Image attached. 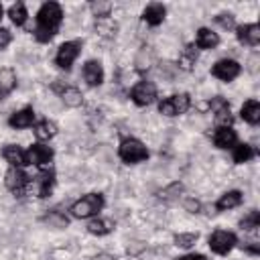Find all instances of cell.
Listing matches in <instances>:
<instances>
[{"mask_svg":"<svg viewBox=\"0 0 260 260\" xmlns=\"http://www.w3.org/2000/svg\"><path fill=\"white\" fill-rule=\"evenodd\" d=\"M61 20H63V8L57 2H45L37 12V26H35L37 41L49 43L57 35Z\"/></svg>","mask_w":260,"mask_h":260,"instance_id":"cell-1","label":"cell"},{"mask_svg":"<svg viewBox=\"0 0 260 260\" xmlns=\"http://www.w3.org/2000/svg\"><path fill=\"white\" fill-rule=\"evenodd\" d=\"M102 207H104V195H100V193H87V195H83L81 199H77V201L71 205L69 211H71L73 217L83 219V217L98 215V213L102 211Z\"/></svg>","mask_w":260,"mask_h":260,"instance_id":"cell-2","label":"cell"},{"mask_svg":"<svg viewBox=\"0 0 260 260\" xmlns=\"http://www.w3.org/2000/svg\"><path fill=\"white\" fill-rule=\"evenodd\" d=\"M118 156L128 165H136L148 158V150L138 138H124L118 146Z\"/></svg>","mask_w":260,"mask_h":260,"instance_id":"cell-3","label":"cell"},{"mask_svg":"<svg viewBox=\"0 0 260 260\" xmlns=\"http://www.w3.org/2000/svg\"><path fill=\"white\" fill-rule=\"evenodd\" d=\"M189 106H191V100H189L187 93H175V95H171V98H167V100H162L158 104V112L162 116H169L171 118V116L185 114L189 110Z\"/></svg>","mask_w":260,"mask_h":260,"instance_id":"cell-4","label":"cell"},{"mask_svg":"<svg viewBox=\"0 0 260 260\" xmlns=\"http://www.w3.org/2000/svg\"><path fill=\"white\" fill-rule=\"evenodd\" d=\"M79 51H81V43H79V41H67V43H63V45L57 49V55H55L57 67L69 71V69L73 67V61L77 59Z\"/></svg>","mask_w":260,"mask_h":260,"instance_id":"cell-5","label":"cell"},{"mask_svg":"<svg viewBox=\"0 0 260 260\" xmlns=\"http://www.w3.org/2000/svg\"><path fill=\"white\" fill-rule=\"evenodd\" d=\"M4 185H6L14 195H24L26 189H28V185H30V179H28V175H26L22 169L10 167V169L6 171V175H4Z\"/></svg>","mask_w":260,"mask_h":260,"instance_id":"cell-6","label":"cell"},{"mask_svg":"<svg viewBox=\"0 0 260 260\" xmlns=\"http://www.w3.org/2000/svg\"><path fill=\"white\" fill-rule=\"evenodd\" d=\"M236 244H238L236 236L232 232H225V230H217L209 236V248L215 254H228Z\"/></svg>","mask_w":260,"mask_h":260,"instance_id":"cell-7","label":"cell"},{"mask_svg":"<svg viewBox=\"0 0 260 260\" xmlns=\"http://www.w3.org/2000/svg\"><path fill=\"white\" fill-rule=\"evenodd\" d=\"M240 71H242L240 63L234 59H221L211 67V75H215L221 81H234L240 75Z\"/></svg>","mask_w":260,"mask_h":260,"instance_id":"cell-8","label":"cell"},{"mask_svg":"<svg viewBox=\"0 0 260 260\" xmlns=\"http://www.w3.org/2000/svg\"><path fill=\"white\" fill-rule=\"evenodd\" d=\"M130 98H132V102L136 106H148V104H152L156 100V87L150 81H140V83H136L132 87Z\"/></svg>","mask_w":260,"mask_h":260,"instance_id":"cell-9","label":"cell"},{"mask_svg":"<svg viewBox=\"0 0 260 260\" xmlns=\"http://www.w3.org/2000/svg\"><path fill=\"white\" fill-rule=\"evenodd\" d=\"M26 158L28 165H37V167H49L53 160V148L45 146V144H32L26 150Z\"/></svg>","mask_w":260,"mask_h":260,"instance_id":"cell-10","label":"cell"},{"mask_svg":"<svg viewBox=\"0 0 260 260\" xmlns=\"http://www.w3.org/2000/svg\"><path fill=\"white\" fill-rule=\"evenodd\" d=\"M53 185H55V173L53 171H41L28 187L37 193V197H47V195H51Z\"/></svg>","mask_w":260,"mask_h":260,"instance_id":"cell-11","label":"cell"},{"mask_svg":"<svg viewBox=\"0 0 260 260\" xmlns=\"http://www.w3.org/2000/svg\"><path fill=\"white\" fill-rule=\"evenodd\" d=\"M53 89L59 91L63 104L69 106V108H77V106H81V102H83L81 91H79L77 87H73V85H59V83H55Z\"/></svg>","mask_w":260,"mask_h":260,"instance_id":"cell-12","label":"cell"},{"mask_svg":"<svg viewBox=\"0 0 260 260\" xmlns=\"http://www.w3.org/2000/svg\"><path fill=\"white\" fill-rule=\"evenodd\" d=\"M83 79L87 81V85L98 87L104 83V69L100 61H87L83 65Z\"/></svg>","mask_w":260,"mask_h":260,"instance_id":"cell-13","label":"cell"},{"mask_svg":"<svg viewBox=\"0 0 260 260\" xmlns=\"http://www.w3.org/2000/svg\"><path fill=\"white\" fill-rule=\"evenodd\" d=\"M213 142L217 148H234L236 142H238V136H236V130L232 126H223V128H217L215 134H213Z\"/></svg>","mask_w":260,"mask_h":260,"instance_id":"cell-14","label":"cell"},{"mask_svg":"<svg viewBox=\"0 0 260 260\" xmlns=\"http://www.w3.org/2000/svg\"><path fill=\"white\" fill-rule=\"evenodd\" d=\"M238 30V41L250 47H256L260 43V26L258 24H242L236 28Z\"/></svg>","mask_w":260,"mask_h":260,"instance_id":"cell-15","label":"cell"},{"mask_svg":"<svg viewBox=\"0 0 260 260\" xmlns=\"http://www.w3.org/2000/svg\"><path fill=\"white\" fill-rule=\"evenodd\" d=\"M2 156L6 158V162H10V167H18V169H20V167L28 165L26 152H24L20 146H16V144H8V146H4Z\"/></svg>","mask_w":260,"mask_h":260,"instance_id":"cell-16","label":"cell"},{"mask_svg":"<svg viewBox=\"0 0 260 260\" xmlns=\"http://www.w3.org/2000/svg\"><path fill=\"white\" fill-rule=\"evenodd\" d=\"M32 122H35V110H32V108H22V110L14 112V114L8 118V124H10L12 128H16V130L28 128V126H32Z\"/></svg>","mask_w":260,"mask_h":260,"instance_id":"cell-17","label":"cell"},{"mask_svg":"<svg viewBox=\"0 0 260 260\" xmlns=\"http://www.w3.org/2000/svg\"><path fill=\"white\" fill-rule=\"evenodd\" d=\"M165 14H167V8H165L162 4H158V2H152V4H148V6L144 8L142 18H144L146 24L156 26V24H160V22L165 20Z\"/></svg>","mask_w":260,"mask_h":260,"instance_id":"cell-18","label":"cell"},{"mask_svg":"<svg viewBox=\"0 0 260 260\" xmlns=\"http://www.w3.org/2000/svg\"><path fill=\"white\" fill-rule=\"evenodd\" d=\"M16 87V73L10 67L0 69V98H6Z\"/></svg>","mask_w":260,"mask_h":260,"instance_id":"cell-19","label":"cell"},{"mask_svg":"<svg viewBox=\"0 0 260 260\" xmlns=\"http://www.w3.org/2000/svg\"><path fill=\"white\" fill-rule=\"evenodd\" d=\"M199 49H215L219 45V37L209 30V28H199L197 30V43H195Z\"/></svg>","mask_w":260,"mask_h":260,"instance_id":"cell-20","label":"cell"},{"mask_svg":"<svg viewBox=\"0 0 260 260\" xmlns=\"http://www.w3.org/2000/svg\"><path fill=\"white\" fill-rule=\"evenodd\" d=\"M240 203H242V193H240V191H228V193H223V195L217 199L215 207H217L219 211H225V209L238 207Z\"/></svg>","mask_w":260,"mask_h":260,"instance_id":"cell-21","label":"cell"},{"mask_svg":"<svg viewBox=\"0 0 260 260\" xmlns=\"http://www.w3.org/2000/svg\"><path fill=\"white\" fill-rule=\"evenodd\" d=\"M114 230V221L112 219H106V217H95L87 223V232L93 234V236H106Z\"/></svg>","mask_w":260,"mask_h":260,"instance_id":"cell-22","label":"cell"},{"mask_svg":"<svg viewBox=\"0 0 260 260\" xmlns=\"http://www.w3.org/2000/svg\"><path fill=\"white\" fill-rule=\"evenodd\" d=\"M242 118L248 122V124H258L260 122V104L256 100H248L244 106H242Z\"/></svg>","mask_w":260,"mask_h":260,"instance_id":"cell-23","label":"cell"},{"mask_svg":"<svg viewBox=\"0 0 260 260\" xmlns=\"http://www.w3.org/2000/svg\"><path fill=\"white\" fill-rule=\"evenodd\" d=\"M57 134V124L51 120H41L39 124H35V136L39 140H49Z\"/></svg>","mask_w":260,"mask_h":260,"instance_id":"cell-24","label":"cell"},{"mask_svg":"<svg viewBox=\"0 0 260 260\" xmlns=\"http://www.w3.org/2000/svg\"><path fill=\"white\" fill-rule=\"evenodd\" d=\"M195 61H197V45H187L183 55L179 57V67L185 69V71H191Z\"/></svg>","mask_w":260,"mask_h":260,"instance_id":"cell-25","label":"cell"},{"mask_svg":"<svg viewBox=\"0 0 260 260\" xmlns=\"http://www.w3.org/2000/svg\"><path fill=\"white\" fill-rule=\"evenodd\" d=\"M8 16H10V20H12L16 26H22V24L26 22V18H28L26 6H24L22 2H16V4H12V6L8 8Z\"/></svg>","mask_w":260,"mask_h":260,"instance_id":"cell-26","label":"cell"},{"mask_svg":"<svg viewBox=\"0 0 260 260\" xmlns=\"http://www.w3.org/2000/svg\"><path fill=\"white\" fill-rule=\"evenodd\" d=\"M254 154H256V150L250 144H246V142L234 146V162H238V165L248 162L250 158H254Z\"/></svg>","mask_w":260,"mask_h":260,"instance_id":"cell-27","label":"cell"},{"mask_svg":"<svg viewBox=\"0 0 260 260\" xmlns=\"http://www.w3.org/2000/svg\"><path fill=\"white\" fill-rule=\"evenodd\" d=\"M260 225V213L254 209V211H248L242 219H240V228L242 230H246V232H252V230H256Z\"/></svg>","mask_w":260,"mask_h":260,"instance_id":"cell-28","label":"cell"},{"mask_svg":"<svg viewBox=\"0 0 260 260\" xmlns=\"http://www.w3.org/2000/svg\"><path fill=\"white\" fill-rule=\"evenodd\" d=\"M181 193H183V185H181V183H171L169 187H165L162 191H158V197H160L162 201H173V199H177Z\"/></svg>","mask_w":260,"mask_h":260,"instance_id":"cell-29","label":"cell"},{"mask_svg":"<svg viewBox=\"0 0 260 260\" xmlns=\"http://www.w3.org/2000/svg\"><path fill=\"white\" fill-rule=\"evenodd\" d=\"M197 240H199V234L183 232V234H177L175 236V246H179V248H191V246H195Z\"/></svg>","mask_w":260,"mask_h":260,"instance_id":"cell-30","label":"cell"},{"mask_svg":"<svg viewBox=\"0 0 260 260\" xmlns=\"http://www.w3.org/2000/svg\"><path fill=\"white\" fill-rule=\"evenodd\" d=\"M43 221L49 223L51 228H65V225L69 223V219H67L63 213H59V211H49V213L43 217Z\"/></svg>","mask_w":260,"mask_h":260,"instance_id":"cell-31","label":"cell"},{"mask_svg":"<svg viewBox=\"0 0 260 260\" xmlns=\"http://www.w3.org/2000/svg\"><path fill=\"white\" fill-rule=\"evenodd\" d=\"M110 10H112V4H110V2H91V12H93L98 18L110 16Z\"/></svg>","mask_w":260,"mask_h":260,"instance_id":"cell-32","label":"cell"},{"mask_svg":"<svg viewBox=\"0 0 260 260\" xmlns=\"http://www.w3.org/2000/svg\"><path fill=\"white\" fill-rule=\"evenodd\" d=\"M215 122L219 124V128L230 126V124L234 122V116H232V112H230V106L223 108V110H219V112H215Z\"/></svg>","mask_w":260,"mask_h":260,"instance_id":"cell-33","label":"cell"},{"mask_svg":"<svg viewBox=\"0 0 260 260\" xmlns=\"http://www.w3.org/2000/svg\"><path fill=\"white\" fill-rule=\"evenodd\" d=\"M215 20H217L223 28H234V26H236V22H234V14H230V12L217 14V16H215Z\"/></svg>","mask_w":260,"mask_h":260,"instance_id":"cell-34","label":"cell"},{"mask_svg":"<svg viewBox=\"0 0 260 260\" xmlns=\"http://www.w3.org/2000/svg\"><path fill=\"white\" fill-rule=\"evenodd\" d=\"M228 106H230V104H228L221 95H215V98L209 102V108H211V112H213V114H215V112H219V110H223V108H228Z\"/></svg>","mask_w":260,"mask_h":260,"instance_id":"cell-35","label":"cell"},{"mask_svg":"<svg viewBox=\"0 0 260 260\" xmlns=\"http://www.w3.org/2000/svg\"><path fill=\"white\" fill-rule=\"evenodd\" d=\"M10 41H12V32L8 28H0V51L6 49L10 45Z\"/></svg>","mask_w":260,"mask_h":260,"instance_id":"cell-36","label":"cell"},{"mask_svg":"<svg viewBox=\"0 0 260 260\" xmlns=\"http://www.w3.org/2000/svg\"><path fill=\"white\" fill-rule=\"evenodd\" d=\"M185 209H187L189 213H199L201 203H199L197 199H187V201H185Z\"/></svg>","mask_w":260,"mask_h":260,"instance_id":"cell-37","label":"cell"},{"mask_svg":"<svg viewBox=\"0 0 260 260\" xmlns=\"http://www.w3.org/2000/svg\"><path fill=\"white\" fill-rule=\"evenodd\" d=\"M179 260H207L203 254H187V256H181Z\"/></svg>","mask_w":260,"mask_h":260,"instance_id":"cell-38","label":"cell"},{"mask_svg":"<svg viewBox=\"0 0 260 260\" xmlns=\"http://www.w3.org/2000/svg\"><path fill=\"white\" fill-rule=\"evenodd\" d=\"M246 250H248V252H252V254H258V252H260V248H258L256 244H254V246H246Z\"/></svg>","mask_w":260,"mask_h":260,"instance_id":"cell-39","label":"cell"},{"mask_svg":"<svg viewBox=\"0 0 260 260\" xmlns=\"http://www.w3.org/2000/svg\"><path fill=\"white\" fill-rule=\"evenodd\" d=\"M93 260H112V258H110V256H106V254H104V256H98V258H93Z\"/></svg>","mask_w":260,"mask_h":260,"instance_id":"cell-40","label":"cell"},{"mask_svg":"<svg viewBox=\"0 0 260 260\" xmlns=\"http://www.w3.org/2000/svg\"><path fill=\"white\" fill-rule=\"evenodd\" d=\"M2 12H4V10H2V4H0V18H2Z\"/></svg>","mask_w":260,"mask_h":260,"instance_id":"cell-41","label":"cell"}]
</instances>
